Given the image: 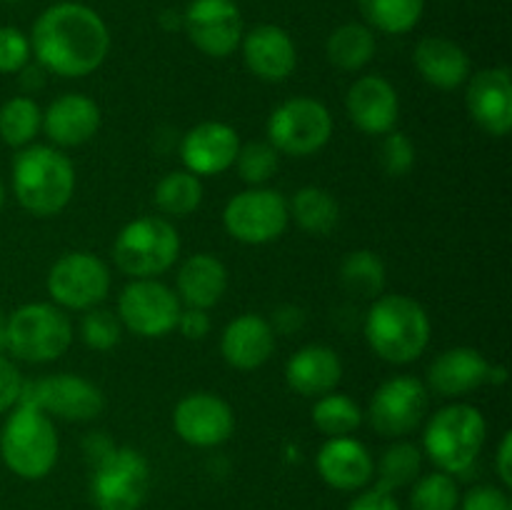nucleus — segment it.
I'll return each mask as SVG.
<instances>
[{
    "instance_id": "obj_23",
    "label": "nucleus",
    "mask_w": 512,
    "mask_h": 510,
    "mask_svg": "<svg viewBox=\"0 0 512 510\" xmlns=\"http://www.w3.org/2000/svg\"><path fill=\"white\" fill-rule=\"evenodd\" d=\"M318 473L330 488L335 490H360L373 480L375 463L360 440L350 438H328L318 450Z\"/></svg>"
},
{
    "instance_id": "obj_21",
    "label": "nucleus",
    "mask_w": 512,
    "mask_h": 510,
    "mask_svg": "<svg viewBox=\"0 0 512 510\" xmlns=\"http://www.w3.org/2000/svg\"><path fill=\"white\" fill-rule=\"evenodd\" d=\"M100 128V108L83 93H65L43 110V130L58 148H78L95 138Z\"/></svg>"
},
{
    "instance_id": "obj_10",
    "label": "nucleus",
    "mask_w": 512,
    "mask_h": 510,
    "mask_svg": "<svg viewBox=\"0 0 512 510\" xmlns=\"http://www.w3.org/2000/svg\"><path fill=\"white\" fill-rule=\"evenodd\" d=\"M18 405H30L43 410L45 415L73 420V423H88L103 413L105 395L83 375L58 373L30 383L23 380Z\"/></svg>"
},
{
    "instance_id": "obj_31",
    "label": "nucleus",
    "mask_w": 512,
    "mask_h": 510,
    "mask_svg": "<svg viewBox=\"0 0 512 510\" xmlns=\"http://www.w3.org/2000/svg\"><path fill=\"white\" fill-rule=\"evenodd\" d=\"M385 280V265L373 250H353L340 263V283L355 298H380Z\"/></svg>"
},
{
    "instance_id": "obj_43",
    "label": "nucleus",
    "mask_w": 512,
    "mask_h": 510,
    "mask_svg": "<svg viewBox=\"0 0 512 510\" xmlns=\"http://www.w3.org/2000/svg\"><path fill=\"white\" fill-rule=\"evenodd\" d=\"M175 328H178L188 340H203L205 335L210 333V328H213V323H210L208 310L183 308L180 310V318Z\"/></svg>"
},
{
    "instance_id": "obj_18",
    "label": "nucleus",
    "mask_w": 512,
    "mask_h": 510,
    "mask_svg": "<svg viewBox=\"0 0 512 510\" xmlns=\"http://www.w3.org/2000/svg\"><path fill=\"white\" fill-rule=\"evenodd\" d=\"M240 138L235 128L220 120H205L190 128L180 143V158L193 175H220L233 168Z\"/></svg>"
},
{
    "instance_id": "obj_13",
    "label": "nucleus",
    "mask_w": 512,
    "mask_h": 510,
    "mask_svg": "<svg viewBox=\"0 0 512 510\" xmlns=\"http://www.w3.org/2000/svg\"><path fill=\"white\" fill-rule=\"evenodd\" d=\"M178 293L155 278H135L118 298V318L123 328L140 338H163L175 330L180 318Z\"/></svg>"
},
{
    "instance_id": "obj_28",
    "label": "nucleus",
    "mask_w": 512,
    "mask_h": 510,
    "mask_svg": "<svg viewBox=\"0 0 512 510\" xmlns=\"http://www.w3.org/2000/svg\"><path fill=\"white\" fill-rule=\"evenodd\" d=\"M290 218L310 235H328L338 228L340 205L330 190L318 185H305L293 195V203H288Z\"/></svg>"
},
{
    "instance_id": "obj_1",
    "label": "nucleus",
    "mask_w": 512,
    "mask_h": 510,
    "mask_svg": "<svg viewBox=\"0 0 512 510\" xmlns=\"http://www.w3.org/2000/svg\"><path fill=\"white\" fill-rule=\"evenodd\" d=\"M110 33L93 8L73 0L50 5L38 15L30 33V53L45 73L83 78L108 58Z\"/></svg>"
},
{
    "instance_id": "obj_36",
    "label": "nucleus",
    "mask_w": 512,
    "mask_h": 510,
    "mask_svg": "<svg viewBox=\"0 0 512 510\" xmlns=\"http://www.w3.org/2000/svg\"><path fill=\"white\" fill-rule=\"evenodd\" d=\"M460 488L453 475L435 470L415 480L410 493V510H458Z\"/></svg>"
},
{
    "instance_id": "obj_11",
    "label": "nucleus",
    "mask_w": 512,
    "mask_h": 510,
    "mask_svg": "<svg viewBox=\"0 0 512 510\" xmlns=\"http://www.w3.org/2000/svg\"><path fill=\"white\" fill-rule=\"evenodd\" d=\"M290 223L288 200L273 188H248L233 195L223 210L228 235L245 245H265L278 240Z\"/></svg>"
},
{
    "instance_id": "obj_44",
    "label": "nucleus",
    "mask_w": 512,
    "mask_h": 510,
    "mask_svg": "<svg viewBox=\"0 0 512 510\" xmlns=\"http://www.w3.org/2000/svg\"><path fill=\"white\" fill-rule=\"evenodd\" d=\"M348 510H400L398 500L393 498V493L388 490H380V488H370L365 490L363 495L350 503Z\"/></svg>"
},
{
    "instance_id": "obj_46",
    "label": "nucleus",
    "mask_w": 512,
    "mask_h": 510,
    "mask_svg": "<svg viewBox=\"0 0 512 510\" xmlns=\"http://www.w3.org/2000/svg\"><path fill=\"white\" fill-rule=\"evenodd\" d=\"M495 470H498L500 475V483H503L505 488H510L512 485V435L510 433H505L503 440H500L498 453H495Z\"/></svg>"
},
{
    "instance_id": "obj_24",
    "label": "nucleus",
    "mask_w": 512,
    "mask_h": 510,
    "mask_svg": "<svg viewBox=\"0 0 512 510\" xmlns=\"http://www.w3.org/2000/svg\"><path fill=\"white\" fill-rule=\"evenodd\" d=\"M490 363L475 348L443 350L428 368V385L443 398H460L488 383Z\"/></svg>"
},
{
    "instance_id": "obj_4",
    "label": "nucleus",
    "mask_w": 512,
    "mask_h": 510,
    "mask_svg": "<svg viewBox=\"0 0 512 510\" xmlns=\"http://www.w3.org/2000/svg\"><path fill=\"white\" fill-rule=\"evenodd\" d=\"M60 453L58 430L50 415L30 405H15L0 430V458L23 480H40L55 468Z\"/></svg>"
},
{
    "instance_id": "obj_34",
    "label": "nucleus",
    "mask_w": 512,
    "mask_h": 510,
    "mask_svg": "<svg viewBox=\"0 0 512 510\" xmlns=\"http://www.w3.org/2000/svg\"><path fill=\"white\" fill-rule=\"evenodd\" d=\"M313 423L328 438H345V435H353L360 428L363 410L350 395L333 390V393L315 398Z\"/></svg>"
},
{
    "instance_id": "obj_50",
    "label": "nucleus",
    "mask_w": 512,
    "mask_h": 510,
    "mask_svg": "<svg viewBox=\"0 0 512 510\" xmlns=\"http://www.w3.org/2000/svg\"><path fill=\"white\" fill-rule=\"evenodd\" d=\"M60 3H63V0H60Z\"/></svg>"
},
{
    "instance_id": "obj_49",
    "label": "nucleus",
    "mask_w": 512,
    "mask_h": 510,
    "mask_svg": "<svg viewBox=\"0 0 512 510\" xmlns=\"http://www.w3.org/2000/svg\"><path fill=\"white\" fill-rule=\"evenodd\" d=\"M3 3H15V0H3Z\"/></svg>"
},
{
    "instance_id": "obj_12",
    "label": "nucleus",
    "mask_w": 512,
    "mask_h": 510,
    "mask_svg": "<svg viewBox=\"0 0 512 510\" xmlns=\"http://www.w3.org/2000/svg\"><path fill=\"white\" fill-rule=\"evenodd\" d=\"M45 285L58 308L90 310L108 298L110 270L95 253L73 250L55 260Z\"/></svg>"
},
{
    "instance_id": "obj_5",
    "label": "nucleus",
    "mask_w": 512,
    "mask_h": 510,
    "mask_svg": "<svg viewBox=\"0 0 512 510\" xmlns=\"http://www.w3.org/2000/svg\"><path fill=\"white\" fill-rule=\"evenodd\" d=\"M483 413L468 403H453L440 408L428 420L423 433L425 455L448 475H460L473 468L485 445Z\"/></svg>"
},
{
    "instance_id": "obj_40",
    "label": "nucleus",
    "mask_w": 512,
    "mask_h": 510,
    "mask_svg": "<svg viewBox=\"0 0 512 510\" xmlns=\"http://www.w3.org/2000/svg\"><path fill=\"white\" fill-rule=\"evenodd\" d=\"M30 38L13 25L0 28V73H20L30 63Z\"/></svg>"
},
{
    "instance_id": "obj_35",
    "label": "nucleus",
    "mask_w": 512,
    "mask_h": 510,
    "mask_svg": "<svg viewBox=\"0 0 512 510\" xmlns=\"http://www.w3.org/2000/svg\"><path fill=\"white\" fill-rule=\"evenodd\" d=\"M420 468H423V453H420L418 445L408 443V440L393 443L383 453L378 468H375V473H378V485L375 488L388 490V493L405 488V485L418 480Z\"/></svg>"
},
{
    "instance_id": "obj_25",
    "label": "nucleus",
    "mask_w": 512,
    "mask_h": 510,
    "mask_svg": "<svg viewBox=\"0 0 512 510\" xmlns=\"http://www.w3.org/2000/svg\"><path fill=\"white\" fill-rule=\"evenodd\" d=\"M343 378V360L328 345H305L285 363L290 390L303 398H320L338 388Z\"/></svg>"
},
{
    "instance_id": "obj_6",
    "label": "nucleus",
    "mask_w": 512,
    "mask_h": 510,
    "mask_svg": "<svg viewBox=\"0 0 512 510\" xmlns=\"http://www.w3.org/2000/svg\"><path fill=\"white\" fill-rule=\"evenodd\" d=\"M73 343L70 318L55 303L20 305L8 315L5 350L25 363H53Z\"/></svg>"
},
{
    "instance_id": "obj_20",
    "label": "nucleus",
    "mask_w": 512,
    "mask_h": 510,
    "mask_svg": "<svg viewBox=\"0 0 512 510\" xmlns=\"http://www.w3.org/2000/svg\"><path fill=\"white\" fill-rule=\"evenodd\" d=\"M240 48L250 73L265 83H283L298 65L293 38L280 25H255L253 30L243 33Z\"/></svg>"
},
{
    "instance_id": "obj_26",
    "label": "nucleus",
    "mask_w": 512,
    "mask_h": 510,
    "mask_svg": "<svg viewBox=\"0 0 512 510\" xmlns=\"http://www.w3.org/2000/svg\"><path fill=\"white\" fill-rule=\"evenodd\" d=\"M413 63L420 78L440 90H453L470 78V58L455 40L428 35L415 45Z\"/></svg>"
},
{
    "instance_id": "obj_37",
    "label": "nucleus",
    "mask_w": 512,
    "mask_h": 510,
    "mask_svg": "<svg viewBox=\"0 0 512 510\" xmlns=\"http://www.w3.org/2000/svg\"><path fill=\"white\" fill-rule=\"evenodd\" d=\"M235 165H238V173L245 183L253 185V188H260V185L268 183L278 173L280 153L270 143L253 140L248 145H240Z\"/></svg>"
},
{
    "instance_id": "obj_22",
    "label": "nucleus",
    "mask_w": 512,
    "mask_h": 510,
    "mask_svg": "<svg viewBox=\"0 0 512 510\" xmlns=\"http://www.w3.org/2000/svg\"><path fill=\"white\" fill-rule=\"evenodd\" d=\"M275 350V330L263 315L243 313L225 325L220 335L223 360L235 370H255L270 360Z\"/></svg>"
},
{
    "instance_id": "obj_7",
    "label": "nucleus",
    "mask_w": 512,
    "mask_h": 510,
    "mask_svg": "<svg viewBox=\"0 0 512 510\" xmlns=\"http://www.w3.org/2000/svg\"><path fill=\"white\" fill-rule=\"evenodd\" d=\"M180 255V235L168 218L145 215L125 225L113 243V260L130 278H158Z\"/></svg>"
},
{
    "instance_id": "obj_41",
    "label": "nucleus",
    "mask_w": 512,
    "mask_h": 510,
    "mask_svg": "<svg viewBox=\"0 0 512 510\" xmlns=\"http://www.w3.org/2000/svg\"><path fill=\"white\" fill-rule=\"evenodd\" d=\"M458 510H510V498L498 485H475L460 498Z\"/></svg>"
},
{
    "instance_id": "obj_32",
    "label": "nucleus",
    "mask_w": 512,
    "mask_h": 510,
    "mask_svg": "<svg viewBox=\"0 0 512 510\" xmlns=\"http://www.w3.org/2000/svg\"><path fill=\"white\" fill-rule=\"evenodd\" d=\"M358 5L363 18L388 35L410 33L425 10V0H358Z\"/></svg>"
},
{
    "instance_id": "obj_8",
    "label": "nucleus",
    "mask_w": 512,
    "mask_h": 510,
    "mask_svg": "<svg viewBox=\"0 0 512 510\" xmlns=\"http://www.w3.org/2000/svg\"><path fill=\"white\" fill-rule=\"evenodd\" d=\"M150 490V465L135 448L110 445L95 460L90 498L98 510H138Z\"/></svg>"
},
{
    "instance_id": "obj_42",
    "label": "nucleus",
    "mask_w": 512,
    "mask_h": 510,
    "mask_svg": "<svg viewBox=\"0 0 512 510\" xmlns=\"http://www.w3.org/2000/svg\"><path fill=\"white\" fill-rule=\"evenodd\" d=\"M20 388H23V375L15 368L13 360L0 355V415L10 413L18 405Z\"/></svg>"
},
{
    "instance_id": "obj_19",
    "label": "nucleus",
    "mask_w": 512,
    "mask_h": 510,
    "mask_svg": "<svg viewBox=\"0 0 512 510\" xmlns=\"http://www.w3.org/2000/svg\"><path fill=\"white\" fill-rule=\"evenodd\" d=\"M345 110L355 128L368 135H385L398 125V90L383 75H363L350 85L348 95H345Z\"/></svg>"
},
{
    "instance_id": "obj_30",
    "label": "nucleus",
    "mask_w": 512,
    "mask_h": 510,
    "mask_svg": "<svg viewBox=\"0 0 512 510\" xmlns=\"http://www.w3.org/2000/svg\"><path fill=\"white\" fill-rule=\"evenodd\" d=\"M155 208L168 218H188L203 203V183L190 170H173L155 185Z\"/></svg>"
},
{
    "instance_id": "obj_14",
    "label": "nucleus",
    "mask_w": 512,
    "mask_h": 510,
    "mask_svg": "<svg viewBox=\"0 0 512 510\" xmlns=\"http://www.w3.org/2000/svg\"><path fill=\"white\" fill-rule=\"evenodd\" d=\"M430 395L423 380L395 375L378 385L368 405L370 428L383 438H405L423 423Z\"/></svg>"
},
{
    "instance_id": "obj_33",
    "label": "nucleus",
    "mask_w": 512,
    "mask_h": 510,
    "mask_svg": "<svg viewBox=\"0 0 512 510\" xmlns=\"http://www.w3.org/2000/svg\"><path fill=\"white\" fill-rule=\"evenodd\" d=\"M43 125V110L28 95H15L0 105V138L10 148H25L33 143Z\"/></svg>"
},
{
    "instance_id": "obj_2",
    "label": "nucleus",
    "mask_w": 512,
    "mask_h": 510,
    "mask_svg": "<svg viewBox=\"0 0 512 510\" xmlns=\"http://www.w3.org/2000/svg\"><path fill=\"white\" fill-rule=\"evenodd\" d=\"M363 333L378 358L408 365L425 353L430 343V318L418 300L408 295H380L365 315Z\"/></svg>"
},
{
    "instance_id": "obj_47",
    "label": "nucleus",
    "mask_w": 512,
    "mask_h": 510,
    "mask_svg": "<svg viewBox=\"0 0 512 510\" xmlns=\"http://www.w3.org/2000/svg\"><path fill=\"white\" fill-rule=\"evenodd\" d=\"M5 328H8V315L0 310V353L5 350Z\"/></svg>"
},
{
    "instance_id": "obj_27",
    "label": "nucleus",
    "mask_w": 512,
    "mask_h": 510,
    "mask_svg": "<svg viewBox=\"0 0 512 510\" xmlns=\"http://www.w3.org/2000/svg\"><path fill=\"white\" fill-rule=\"evenodd\" d=\"M228 290V268L210 253H195L178 270V298L185 308L210 310Z\"/></svg>"
},
{
    "instance_id": "obj_16",
    "label": "nucleus",
    "mask_w": 512,
    "mask_h": 510,
    "mask_svg": "<svg viewBox=\"0 0 512 510\" xmlns=\"http://www.w3.org/2000/svg\"><path fill=\"white\" fill-rule=\"evenodd\" d=\"M173 428L180 440L193 448H215L230 440L235 430V413L215 393H190L175 405Z\"/></svg>"
},
{
    "instance_id": "obj_3",
    "label": "nucleus",
    "mask_w": 512,
    "mask_h": 510,
    "mask_svg": "<svg viewBox=\"0 0 512 510\" xmlns=\"http://www.w3.org/2000/svg\"><path fill=\"white\" fill-rule=\"evenodd\" d=\"M13 193L38 218L58 215L75 193L73 163L58 148L25 145L13 160Z\"/></svg>"
},
{
    "instance_id": "obj_15",
    "label": "nucleus",
    "mask_w": 512,
    "mask_h": 510,
    "mask_svg": "<svg viewBox=\"0 0 512 510\" xmlns=\"http://www.w3.org/2000/svg\"><path fill=\"white\" fill-rule=\"evenodd\" d=\"M190 43L210 58H228L243 40V15L235 0H193L183 13Z\"/></svg>"
},
{
    "instance_id": "obj_45",
    "label": "nucleus",
    "mask_w": 512,
    "mask_h": 510,
    "mask_svg": "<svg viewBox=\"0 0 512 510\" xmlns=\"http://www.w3.org/2000/svg\"><path fill=\"white\" fill-rule=\"evenodd\" d=\"M303 310L295 308V305H280L278 310H275L273 320H270V325H273V330H278V333H295V330L303 328Z\"/></svg>"
},
{
    "instance_id": "obj_9",
    "label": "nucleus",
    "mask_w": 512,
    "mask_h": 510,
    "mask_svg": "<svg viewBox=\"0 0 512 510\" xmlns=\"http://www.w3.org/2000/svg\"><path fill=\"white\" fill-rule=\"evenodd\" d=\"M333 135V115L315 98H290L268 118V143L278 153L308 158L328 145Z\"/></svg>"
},
{
    "instance_id": "obj_48",
    "label": "nucleus",
    "mask_w": 512,
    "mask_h": 510,
    "mask_svg": "<svg viewBox=\"0 0 512 510\" xmlns=\"http://www.w3.org/2000/svg\"><path fill=\"white\" fill-rule=\"evenodd\" d=\"M5 203V190H3V183H0V208H3Z\"/></svg>"
},
{
    "instance_id": "obj_38",
    "label": "nucleus",
    "mask_w": 512,
    "mask_h": 510,
    "mask_svg": "<svg viewBox=\"0 0 512 510\" xmlns=\"http://www.w3.org/2000/svg\"><path fill=\"white\" fill-rule=\"evenodd\" d=\"M80 338L90 350H113L123 338V323L113 310L90 308L80 320Z\"/></svg>"
},
{
    "instance_id": "obj_17",
    "label": "nucleus",
    "mask_w": 512,
    "mask_h": 510,
    "mask_svg": "<svg viewBox=\"0 0 512 510\" xmlns=\"http://www.w3.org/2000/svg\"><path fill=\"white\" fill-rule=\"evenodd\" d=\"M468 113L493 138H505L512 128V78L508 68H485L468 78Z\"/></svg>"
},
{
    "instance_id": "obj_29",
    "label": "nucleus",
    "mask_w": 512,
    "mask_h": 510,
    "mask_svg": "<svg viewBox=\"0 0 512 510\" xmlns=\"http://www.w3.org/2000/svg\"><path fill=\"white\" fill-rule=\"evenodd\" d=\"M328 60L340 70H360L373 60L375 35L363 23H345L330 33L325 43Z\"/></svg>"
},
{
    "instance_id": "obj_39",
    "label": "nucleus",
    "mask_w": 512,
    "mask_h": 510,
    "mask_svg": "<svg viewBox=\"0 0 512 510\" xmlns=\"http://www.w3.org/2000/svg\"><path fill=\"white\" fill-rule=\"evenodd\" d=\"M380 165L388 175L393 178H403L410 173V168L415 165V145L413 140L405 133L398 130H390L385 133L383 145H380Z\"/></svg>"
}]
</instances>
